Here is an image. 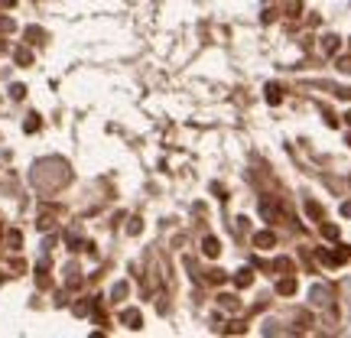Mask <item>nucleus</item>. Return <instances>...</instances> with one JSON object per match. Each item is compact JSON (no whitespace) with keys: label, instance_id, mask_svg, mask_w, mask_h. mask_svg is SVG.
I'll return each instance as SVG.
<instances>
[{"label":"nucleus","instance_id":"nucleus-1","mask_svg":"<svg viewBox=\"0 0 351 338\" xmlns=\"http://www.w3.org/2000/svg\"><path fill=\"white\" fill-rule=\"evenodd\" d=\"M205 254H208V257H218V241H215V237H205Z\"/></svg>","mask_w":351,"mask_h":338},{"label":"nucleus","instance_id":"nucleus-2","mask_svg":"<svg viewBox=\"0 0 351 338\" xmlns=\"http://www.w3.org/2000/svg\"><path fill=\"white\" fill-rule=\"evenodd\" d=\"M124 322L130 325V329H140V312H133V309H130V312H124Z\"/></svg>","mask_w":351,"mask_h":338},{"label":"nucleus","instance_id":"nucleus-3","mask_svg":"<svg viewBox=\"0 0 351 338\" xmlns=\"http://www.w3.org/2000/svg\"><path fill=\"white\" fill-rule=\"evenodd\" d=\"M254 241H257L260 247H270V244H273V234H267V231H264V234H257Z\"/></svg>","mask_w":351,"mask_h":338},{"label":"nucleus","instance_id":"nucleus-4","mask_svg":"<svg viewBox=\"0 0 351 338\" xmlns=\"http://www.w3.org/2000/svg\"><path fill=\"white\" fill-rule=\"evenodd\" d=\"M250 283V270H241V273H237V286H247Z\"/></svg>","mask_w":351,"mask_h":338},{"label":"nucleus","instance_id":"nucleus-5","mask_svg":"<svg viewBox=\"0 0 351 338\" xmlns=\"http://www.w3.org/2000/svg\"><path fill=\"white\" fill-rule=\"evenodd\" d=\"M293 286H296L293 280H283V283H280V293H293Z\"/></svg>","mask_w":351,"mask_h":338}]
</instances>
